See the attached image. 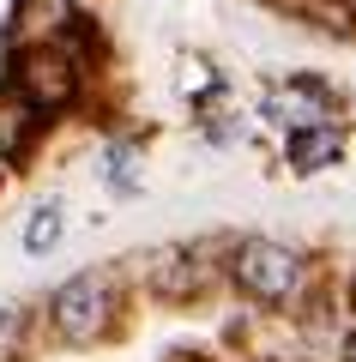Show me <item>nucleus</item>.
<instances>
[{
	"instance_id": "3",
	"label": "nucleus",
	"mask_w": 356,
	"mask_h": 362,
	"mask_svg": "<svg viewBox=\"0 0 356 362\" xmlns=\"http://www.w3.org/2000/svg\"><path fill=\"white\" fill-rule=\"evenodd\" d=\"M13 85L25 90L42 115H61V109L79 103V85H85V54H73V42H61V37L25 42V49L13 54Z\"/></svg>"
},
{
	"instance_id": "9",
	"label": "nucleus",
	"mask_w": 356,
	"mask_h": 362,
	"mask_svg": "<svg viewBox=\"0 0 356 362\" xmlns=\"http://www.w3.org/2000/svg\"><path fill=\"white\" fill-rule=\"evenodd\" d=\"M25 338H30V314L25 308H0V362H18Z\"/></svg>"
},
{
	"instance_id": "12",
	"label": "nucleus",
	"mask_w": 356,
	"mask_h": 362,
	"mask_svg": "<svg viewBox=\"0 0 356 362\" xmlns=\"http://www.w3.org/2000/svg\"><path fill=\"white\" fill-rule=\"evenodd\" d=\"M338 362H356V356H338Z\"/></svg>"
},
{
	"instance_id": "11",
	"label": "nucleus",
	"mask_w": 356,
	"mask_h": 362,
	"mask_svg": "<svg viewBox=\"0 0 356 362\" xmlns=\"http://www.w3.org/2000/svg\"><path fill=\"white\" fill-rule=\"evenodd\" d=\"M350 314H356V278H350Z\"/></svg>"
},
{
	"instance_id": "10",
	"label": "nucleus",
	"mask_w": 356,
	"mask_h": 362,
	"mask_svg": "<svg viewBox=\"0 0 356 362\" xmlns=\"http://www.w3.org/2000/svg\"><path fill=\"white\" fill-rule=\"evenodd\" d=\"M133 163H139V151H133V145H115V151H109V187H121V194H133V187H139V175H133Z\"/></svg>"
},
{
	"instance_id": "1",
	"label": "nucleus",
	"mask_w": 356,
	"mask_h": 362,
	"mask_svg": "<svg viewBox=\"0 0 356 362\" xmlns=\"http://www.w3.org/2000/svg\"><path fill=\"white\" fill-rule=\"evenodd\" d=\"M115 320H121V278H115L109 266L73 272V278L49 296V332L61 338V344H73V350L103 344V338L115 332Z\"/></svg>"
},
{
	"instance_id": "8",
	"label": "nucleus",
	"mask_w": 356,
	"mask_h": 362,
	"mask_svg": "<svg viewBox=\"0 0 356 362\" xmlns=\"http://www.w3.org/2000/svg\"><path fill=\"white\" fill-rule=\"evenodd\" d=\"M61 235H67V206H61V199H42V206L25 218L18 247H25L30 259H42V254H54V247H61Z\"/></svg>"
},
{
	"instance_id": "5",
	"label": "nucleus",
	"mask_w": 356,
	"mask_h": 362,
	"mask_svg": "<svg viewBox=\"0 0 356 362\" xmlns=\"http://www.w3.org/2000/svg\"><path fill=\"white\" fill-rule=\"evenodd\" d=\"M266 115L284 127H308V121H338V97L314 78H278L266 90Z\"/></svg>"
},
{
	"instance_id": "4",
	"label": "nucleus",
	"mask_w": 356,
	"mask_h": 362,
	"mask_svg": "<svg viewBox=\"0 0 356 362\" xmlns=\"http://www.w3.org/2000/svg\"><path fill=\"white\" fill-rule=\"evenodd\" d=\"M42 127H49V115L6 78V85H0V163H25V157L37 151Z\"/></svg>"
},
{
	"instance_id": "7",
	"label": "nucleus",
	"mask_w": 356,
	"mask_h": 362,
	"mask_svg": "<svg viewBox=\"0 0 356 362\" xmlns=\"http://www.w3.org/2000/svg\"><path fill=\"white\" fill-rule=\"evenodd\" d=\"M200 259V247H163V254L151 259V290L163 302H188V296H200V284H205V266H193Z\"/></svg>"
},
{
	"instance_id": "6",
	"label": "nucleus",
	"mask_w": 356,
	"mask_h": 362,
	"mask_svg": "<svg viewBox=\"0 0 356 362\" xmlns=\"http://www.w3.org/2000/svg\"><path fill=\"white\" fill-rule=\"evenodd\" d=\"M344 157V127L338 121H308V127H290L284 133V163L296 175H320Z\"/></svg>"
},
{
	"instance_id": "2",
	"label": "nucleus",
	"mask_w": 356,
	"mask_h": 362,
	"mask_svg": "<svg viewBox=\"0 0 356 362\" xmlns=\"http://www.w3.org/2000/svg\"><path fill=\"white\" fill-rule=\"evenodd\" d=\"M229 284L242 290L254 308H290L308 284V259L296 247L272 242V235H248V242L229 247Z\"/></svg>"
}]
</instances>
